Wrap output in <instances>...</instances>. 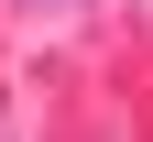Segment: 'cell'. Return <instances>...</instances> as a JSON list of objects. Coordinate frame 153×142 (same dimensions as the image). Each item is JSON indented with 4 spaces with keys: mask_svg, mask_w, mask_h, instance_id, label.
I'll list each match as a JSON object with an SVG mask.
<instances>
[{
    "mask_svg": "<svg viewBox=\"0 0 153 142\" xmlns=\"http://www.w3.org/2000/svg\"><path fill=\"white\" fill-rule=\"evenodd\" d=\"M11 11H66V0H11Z\"/></svg>",
    "mask_w": 153,
    "mask_h": 142,
    "instance_id": "obj_1",
    "label": "cell"
}]
</instances>
